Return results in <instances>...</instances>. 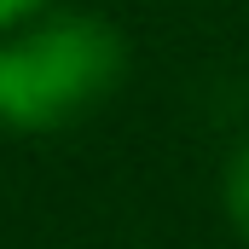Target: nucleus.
Returning <instances> with one entry per match:
<instances>
[{"label":"nucleus","instance_id":"f257e3e1","mask_svg":"<svg viewBox=\"0 0 249 249\" xmlns=\"http://www.w3.org/2000/svg\"><path fill=\"white\" fill-rule=\"evenodd\" d=\"M127 81V35L105 12L53 6L0 35V127L64 133L105 110Z\"/></svg>","mask_w":249,"mask_h":249},{"label":"nucleus","instance_id":"f03ea898","mask_svg":"<svg viewBox=\"0 0 249 249\" xmlns=\"http://www.w3.org/2000/svg\"><path fill=\"white\" fill-rule=\"evenodd\" d=\"M220 209H226L232 238L249 244V139L226 157V168H220Z\"/></svg>","mask_w":249,"mask_h":249},{"label":"nucleus","instance_id":"7ed1b4c3","mask_svg":"<svg viewBox=\"0 0 249 249\" xmlns=\"http://www.w3.org/2000/svg\"><path fill=\"white\" fill-rule=\"evenodd\" d=\"M58 0H0V35H12V29H23L29 18H41V12H53Z\"/></svg>","mask_w":249,"mask_h":249}]
</instances>
